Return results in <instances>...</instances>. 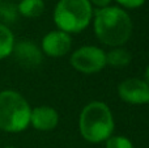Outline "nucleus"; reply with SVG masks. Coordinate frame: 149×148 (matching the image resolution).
I'll use <instances>...</instances> for the list:
<instances>
[{
    "mask_svg": "<svg viewBox=\"0 0 149 148\" xmlns=\"http://www.w3.org/2000/svg\"><path fill=\"white\" fill-rule=\"evenodd\" d=\"M15 38L13 34L5 25L0 24V59L9 57L13 51Z\"/></svg>",
    "mask_w": 149,
    "mask_h": 148,
    "instance_id": "nucleus-11",
    "label": "nucleus"
},
{
    "mask_svg": "<svg viewBox=\"0 0 149 148\" xmlns=\"http://www.w3.org/2000/svg\"><path fill=\"white\" fill-rule=\"evenodd\" d=\"M145 83H147V85L149 87V67L147 68V71H145Z\"/></svg>",
    "mask_w": 149,
    "mask_h": 148,
    "instance_id": "nucleus-16",
    "label": "nucleus"
},
{
    "mask_svg": "<svg viewBox=\"0 0 149 148\" xmlns=\"http://www.w3.org/2000/svg\"><path fill=\"white\" fill-rule=\"evenodd\" d=\"M119 96L128 104L140 105L149 102V87L139 79H127L119 85Z\"/></svg>",
    "mask_w": 149,
    "mask_h": 148,
    "instance_id": "nucleus-6",
    "label": "nucleus"
},
{
    "mask_svg": "<svg viewBox=\"0 0 149 148\" xmlns=\"http://www.w3.org/2000/svg\"><path fill=\"white\" fill-rule=\"evenodd\" d=\"M5 148H15V147H5Z\"/></svg>",
    "mask_w": 149,
    "mask_h": 148,
    "instance_id": "nucleus-17",
    "label": "nucleus"
},
{
    "mask_svg": "<svg viewBox=\"0 0 149 148\" xmlns=\"http://www.w3.org/2000/svg\"><path fill=\"white\" fill-rule=\"evenodd\" d=\"M90 3H93L94 5H97V7H101V8H105L109 5V3L111 1V0H89Z\"/></svg>",
    "mask_w": 149,
    "mask_h": 148,
    "instance_id": "nucleus-15",
    "label": "nucleus"
},
{
    "mask_svg": "<svg viewBox=\"0 0 149 148\" xmlns=\"http://www.w3.org/2000/svg\"><path fill=\"white\" fill-rule=\"evenodd\" d=\"M94 30L98 39L105 45L120 46L131 37L132 21L120 8L105 7L95 12Z\"/></svg>",
    "mask_w": 149,
    "mask_h": 148,
    "instance_id": "nucleus-1",
    "label": "nucleus"
},
{
    "mask_svg": "<svg viewBox=\"0 0 149 148\" xmlns=\"http://www.w3.org/2000/svg\"><path fill=\"white\" fill-rule=\"evenodd\" d=\"M42 49L49 57H63L71 49V37L65 31H51L42 39Z\"/></svg>",
    "mask_w": 149,
    "mask_h": 148,
    "instance_id": "nucleus-7",
    "label": "nucleus"
},
{
    "mask_svg": "<svg viewBox=\"0 0 149 148\" xmlns=\"http://www.w3.org/2000/svg\"><path fill=\"white\" fill-rule=\"evenodd\" d=\"M114 130V119L110 109L103 102H90L80 115V131L84 139L92 143L107 140Z\"/></svg>",
    "mask_w": 149,
    "mask_h": 148,
    "instance_id": "nucleus-2",
    "label": "nucleus"
},
{
    "mask_svg": "<svg viewBox=\"0 0 149 148\" xmlns=\"http://www.w3.org/2000/svg\"><path fill=\"white\" fill-rule=\"evenodd\" d=\"M0 1H1V0H0Z\"/></svg>",
    "mask_w": 149,
    "mask_h": 148,
    "instance_id": "nucleus-18",
    "label": "nucleus"
},
{
    "mask_svg": "<svg viewBox=\"0 0 149 148\" xmlns=\"http://www.w3.org/2000/svg\"><path fill=\"white\" fill-rule=\"evenodd\" d=\"M30 122L37 130L47 131L55 128L59 122V117L55 109L49 106H39L31 110L30 113Z\"/></svg>",
    "mask_w": 149,
    "mask_h": 148,
    "instance_id": "nucleus-9",
    "label": "nucleus"
},
{
    "mask_svg": "<svg viewBox=\"0 0 149 148\" xmlns=\"http://www.w3.org/2000/svg\"><path fill=\"white\" fill-rule=\"evenodd\" d=\"M106 148H134L131 140H128L124 136H113L107 139Z\"/></svg>",
    "mask_w": 149,
    "mask_h": 148,
    "instance_id": "nucleus-13",
    "label": "nucleus"
},
{
    "mask_svg": "<svg viewBox=\"0 0 149 148\" xmlns=\"http://www.w3.org/2000/svg\"><path fill=\"white\" fill-rule=\"evenodd\" d=\"M43 0H21V3L18 4V12L29 18L41 16L43 13Z\"/></svg>",
    "mask_w": 149,
    "mask_h": 148,
    "instance_id": "nucleus-10",
    "label": "nucleus"
},
{
    "mask_svg": "<svg viewBox=\"0 0 149 148\" xmlns=\"http://www.w3.org/2000/svg\"><path fill=\"white\" fill-rule=\"evenodd\" d=\"M30 106L15 91L0 92V128L8 133L24 131L30 123Z\"/></svg>",
    "mask_w": 149,
    "mask_h": 148,
    "instance_id": "nucleus-3",
    "label": "nucleus"
},
{
    "mask_svg": "<svg viewBox=\"0 0 149 148\" xmlns=\"http://www.w3.org/2000/svg\"><path fill=\"white\" fill-rule=\"evenodd\" d=\"M15 58L22 67L34 68L42 62V54L39 49L31 41H20L13 46Z\"/></svg>",
    "mask_w": 149,
    "mask_h": 148,
    "instance_id": "nucleus-8",
    "label": "nucleus"
},
{
    "mask_svg": "<svg viewBox=\"0 0 149 148\" xmlns=\"http://www.w3.org/2000/svg\"><path fill=\"white\" fill-rule=\"evenodd\" d=\"M131 60V55L126 49H114L106 55V63L113 67H126Z\"/></svg>",
    "mask_w": 149,
    "mask_h": 148,
    "instance_id": "nucleus-12",
    "label": "nucleus"
},
{
    "mask_svg": "<svg viewBox=\"0 0 149 148\" xmlns=\"http://www.w3.org/2000/svg\"><path fill=\"white\" fill-rule=\"evenodd\" d=\"M89 0H60L54 10V21L65 33H77L89 25L92 18Z\"/></svg>",
    "mask_w": 149,
    "mask_h": 148,
    "instance_id": "nucleus-4",
    "label": "nucleus"
},
{
    "mask_svg": "<svg viewBox=\"0 0 149 148\" xmlns=\"http://www.w3.org/2000/svg\"><path fill=\"white\" fill-rule=\"evenodd\" d=\"M116 1L126 8H137L141 7L145 3V0H116Z\"/></svg>",
    "mask_w": 149,
    "mask_h": 148,
    "instance_id": "nucleus-14",
    "label": "nucleus"
},
{
    "mask_svg": "<svg viewBox=\"0 0 149 148\" xmlns=\"http://www.w3.org/2000/svg\"><path fill=\"white\" fill-rule=\"evenodd\" d=\"M71 63L82 73H95L106 66V54L94 46H84L71 57Z\"/></svg>",
    "mask_w": 149,
    "mask_h": 148,
    "instance_id": "nucleus-5",
    "label": "nucleus"
}]
</instances>
